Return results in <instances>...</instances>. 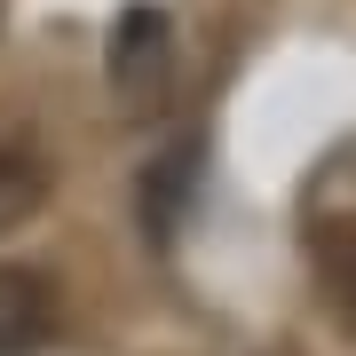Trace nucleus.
Returning a JSON list of instances; mask_svg holds the SVG:
<instances>
[{"label":"nucleus","mask_w":356,"mask_h":356,"mask_svg":"<svg viewBox=\"0 0 356 356\" xmlns=\"http://www.w3.org/2000/svg\"><path fill=\"white\" fill-rule=\"evenodd\" d=\"M64 325V301H56V277L32 261H0V356H32L56 341Z\"/></svg>","instance_id":"f257e3e1"},{"label":"nucleus","mask_w":356,"mask_h":356,"mask_svg":"<svg viewBox=\"0 0 356 356\" xmlns=\"http://www.w3.org/2000/svg\"><path fill=\"white\" fill-rule=\"evenodd\" d=\"M159 72H166V16L135 0V8H119V24H111V79L127 95H143Z\"/></svg>","instance_id":"20e7f679"},{"label":"nucleus","mask_w":356,"mask_h":356,"mask_svg":"<svg viewBox=\"0 0 356 356\" xmlns=\"http://www.w3.org/2000/svg\"><path fill=\"white\" fill-rule=\"evenodd\" d=\"M309 269H317L325 309L356 332V214H325L309 229Z\"/></svg>","instance_id":"7ed1b4c3"},{"label":"nucleus","mask_w":356,"mask_h":356,"mask_svg":"<svg viewBox=\"0 0 356 356\" xmlns=\"http://www.w3.org/2000/svg\"><path fill=\"white\" fill-rule=\"evenodd\" d=\"M48 191H56L48 151H40L16 119H0V238H8V229H24L40 206H48Z\"/></svg>","instance_id":"f03ea898"}]
</instances>
